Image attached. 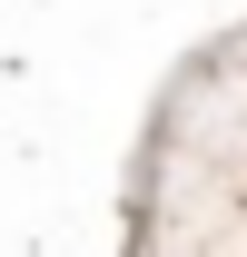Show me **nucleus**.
Segmentation results:
<instances>
[]
</instances>
